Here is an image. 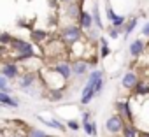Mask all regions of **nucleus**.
Returning a JSON list of instances; mask_svg holds the SVG:
<instances>
[{
	"instance_id": "2eb2a0df",
	"label": "nucleus",
	"mask_w": 149,
	"mask_h": 137,
	"mask_svg": "<svg viewBox=\"0 0 149 137\" xmlns=\"http://www.w3.org/2000/svg\"><path fill=\"white\" fill-rule=\"evenodd\" d=\"M133 93L135 95H142V97H146V95H149V79H142V81H139L137 85H135V88H133Z\"/></svg>"
},
{
	"instance_id": "a211bd4d",
	"label": "nucleus",
	"mask_w": 149,
	"mask_h": 137,
	"mask_svg": "<svg viewBox=\"0 0 149 137\" xmlns=\"http://www.w3.org/2000/svg\"><path fill=\"white\" fill-rule=\"evenodd\" d=\"M33 83H35V74H32V72L25 74V76L19 79V86H21L23 90H28V88H30Z\"/></svg>"
},
{
	"instance_id": "1a4fd4ad",
	"label": "nucleus",
	"mask_w": 149,
	"mask_h": 137,
	"mask_svg": "<svg viewBox=\"0 0 149 137\" xmlns=\"http://www.w3.org/2000/svg\"><path fill=\"white\" fill-rule=\"evenodd\" d=\"M54 72L67 83V81L70 79V76H72L70 63H68V62H60V63H56V65H54Z\"/></svg>"
},
{
	"instance_id": "e433bc0d",
	"label": "nucleus",
	"mask_w": 149,
	"mask_h": 137,
	"mask_svg": "<svg viewBox=\"0 0 149 137\" xmlns=\"http://www.w3.org/2000/svg\"><path fill=\"white\" fill-rule=\"evenodd\" d=\"M0 35H2V30H0Z\"/></svg>"
},
{
	"instance_id": "9b49d317",
	"label": "nucleus",
	"mask_w": 149,
	"mask_h": 137,
	"mask_svg": "<svg viewBox=\"0 0 149 137\" xmlns=\"http://www.w3.org/2000/svg\"><path fill=\"white\" fill-rule=\"evenodd\" d=\"M137 83H139V78H137V74H135L133 71H128V72L123 76V79H121V85H123V88H126V90H133Z\"/></svg>"
},
{
	"instance_id": "2f4dec72",
	"label": "nucleus",
	"mask_w": 149,
	"mask_h": 137,
	"mask_svg": "<svg viewBox=\"0 0 149 137\" xmlns=\"http://www.w3.org/2000/svg\"><path fill=\"white\" fill-rule=\"evenodd\" d=\"M6 51H7V48H6V46H0V55H4Z\"/></svg>"
},
{
	"instance_id": "412c9836",
	"label": "nucleus",
	"mask_w": 149,
	"mask_h": 137,
	"mask_svg": "<svg viewBox=\"0 0 149 137\" xmlns=\"http://www.w3.org/2000/svg\"><path fill=\"white\" fill-rule=\"evenodd\" d=\"M91 18H93V23H97L98 30H102V28H104V25H102V20H100V13H98V6H97V4L93 6V13H91Z\"/></svg>"
},
{
	"instance_id": "393cba45",
	"label": "nucleus",
	"mask_w": 149,
	"mask_h": 137,
	"mask_svg": "<svg viewBox=\"0 0 149 137\" xmlns=\"http://www.w3.org/2000/svg\"><path fill=\"white\" fill-rule=\"evenodd\" d=\"M11 41H13V37H11L7 32H2V35H0V44H2V46H6V48H9Z\"/></svg>"
},
{
	"instance_id": "4468645a",
	"label": "nucleus",
	"mask_w": 149,
	"mask_h": 137,
	"mask_svg": "<svg viewBox=\"0 0 149 137\" xmlns=\"http://www.w3.org/2000/svg\"><path fill=\"white\" fill-rule=\"evenodd\" d=\"M0 106H6V107H11V109H18L19 107V100L13 99L7 93H0Z\"/></svg>"
},
{
	"instance_id": "bb28decb",
	"label": "nucleus",
	"mask_w": 149,
	"mask_h": 137,
	"mask_svg": "<svg viewBox=\"0 0 149 137\" xmlns=\"http://www.w3.org/2000/svg\"><path fill=\"white\" fill-rule=\"evenodd\" d=\"M49 95H51V99H53V100H60V99L63 97V92L56 88V90H49Z\"/></svg>"
},
{
	"instance_id": "c9c22d12",
	"label": "nucleus",
	"mask_w": 149,
	"mask_h": 137,
	"mask_svg": "<svg viewBox=\"0 0 149 137\" xmlns=\"http://www.w3.org/2000/svg\"><path fill=\"white\" fill-rule=\"evenodd\" d=\"M83 2H84V0H79V4H81V6H83Z\"/></svg>"
},
{
	"instance_id": "cd10ccee",
	"label": "nucleus",
	"mask_w": 149,
	"mask_h": 137,
	"mask_svg": "<svg viewBox=\"0 0 149 137\" xmlns=\"http://www.w3.org/2000/svg\"><path fill=\"white\" fill-rule=\"evenodd\" d=\"M105 13H107V18H109V21H112V20H114V18L118 16V14H116V13L112 11V7H111V6H107V9H105Z\"/></svg>"
},
{
	"instance_id": "5701e85b",
	"label": "nucleus",
	"mask_w": 149,
	"mask_h": 137,
	"mask_svg": "<svg viewBox=\"0 0 149 137\" xmlns=\"http://www.w3.org/2000/svg\"><path fill=\"white\" fill-rule=\"evenodd\" d=\"M137 23H139V20H137V18H132V20H130V23H128V25H126V28H125V37H128V35L135 30Z\"/></svg>"
},
{
	"instance_id": "0eeeda50",
	"label": "nucleus",
	"mask_w": 149,
	"mask_h": 137,
	"mask_svg": "<svg viewBox=\"0 0 149 137\" xmlns=\"http://www.w3.org/2000/svg\"><path fill=\"white\" fill-rule=\"evenodd\" d=\"M0 76H4L7 81H9V79H16V78L19 76V68H18V65H16L14 62L4 63L2 71H0Z\"/></svg>"
},
{
	"instance_id": "423d86ee",
	"label": "nucleus",
	"mask_w": 149,
	"mask_h": 137,
	"mask_svg": "<svg viewBox=\"0 0 149 137\" xmlns=\"http://www.w3.org/2000/svg\"><path fill=\"white\" fill-rule=\"evenodd\" d=\"M88 67H90V63L86 60H74L70 63V71H72V74L76 78H83L88 72Z\"/></svg>"
},
{
	"instance_id": "a878e982",
	"label": "nucleus",
	"mask_w": 149,
	"mask_h": 137,
	"mask_svg": "<svg viewBox=\"0 0 149 137\" xmlns=\"http://www.w3.org/2000/svg\"><path fill=\"white\" fill-rule=\"evenodd\" d=\"M102 90H104V76H100V78L97 79V83H95V97L100 95Z\"/></svg>"
},
{
	"instance_id": "9d476101",
	"label": "nucleus",
	"mask_w": 149,
	"mask_h": 137,
	"mask_svg": "<svg viewBox=\"0 0 149 137\" xmlns=\"http://www.w3.org/2000/svg\"><path fill=\"white\" fill-rule=\"evenodd\" d=\"M81 11H83V6L79 2H74V0H72L70 4H67V9H65L67 18H70V20H79Z\"/></svg>"
},
{
	"instance_id": "f704fd0d",
	"label": "nucleus",
	"mask_w": 149,
	"mask_h": 137,
	"mask_svg": "<svg viewBox=\"0 0 149 137\" xmlns=\"http://www.w3.org/2000/svg\"><path fill=\"white\" fill-rule=\"evenodd\" d=\"M0 137H4V128H0Z\"/></svg>"
},
{
	"instance_id": "4be33fe9",
	"label": "nucleus",
	"mask_w": 149,
	"mask_h": 137,
	"mask_svg": "<svg viewBox=\"0 0 149 137\" xmlns=\"http://www.w3.org/2000/svg\"><path fill=\"white\" fill-rule=\"evenodd\" d=\"M125 23H126V16H119V14H118V16L111 21V25H112L114 28H121Z\"/></svg>"
},
{
	"instance_id": "72a5a7b5",
	"label": "nucleus",
	"mask_w": 149,
	"mask_h": 137,
	"mask_svg": "<svg viewBox=\"0 0 149 137\" xmlns=\"http://www.w3.org/2000/svg\"><path fill=\"white\" fill-rule=\"evenodd\" d=\"M61 2H63V4L67 6V4H70V2H72V0H61Z\"/></svg>"
},
{
	"instance_id": "f257e3e1",
	"label": "nucleus",
	"mask_w": 149,
	"mask_h": 137,
	"mask_svg": "<svg viewBox=\"0 0 149 137\" xmlns=\"http://www.w3.org/2000/svg\"><path fill=\"white\" fill-rule=\"evenodd\" d=\"M100 76H104L102 71H93V72H90L88 81H86V85H84V88H83V93H81V104L86 106V104H90V102L93 100V97H95V83H97V79H98Z\"/></svg>"
},
{
	"instance_id": "39448f33",
	"label": "nucleus",
	"mask_w": 149,
	"mask_h": 137,
	"mask_svg": "<svg viewBox=\"0 0 149 137\" xmlns=\"http://www.w3.org/2000/svg\"><path fill=\"white\" fill-rule=\"evenodd\" d=\"M116 114H119L121 118L126 120V123H133V113H132V107H130V102L128 100H118L116 102Z\"/></svg>"
},
{
	"instance_id": "6ab92c4d",
	"label": "nucleus",
	"mask_w": 149,
	"mask_h": 137,
	"mask_svg": "<svg viewBox=\"0 0 149 137\" xmlns=\"http://www.w3.org/2000/svg\"><path fill=\"white\" fill-rule=\"evenodd\" d=\"M30 35H32V39L35 42H42V41H46L47 32H44V30H30Z\"/></svg>"
},
{
	"instance_id": "c756f323",
	"label": "nucleus",
	"mask_w": 149,
	"mask_h": 137,
	"mask_svg": "<svg viewBox=\"0 0 149 137\" xmlns=\"http://www.w3.org/2000/svg\"><path fill=\"white\" fill-rule=\"evenodd\" d=\"M67 128H70V130H79V123L77 121H67Z\"/></svg>"
},
{
	"instance_id": "f03ea898",
	"label": "nucleus",
	"mask_w": 149,
	"mask_h": 137,
	"mask_svg": "<svg viewBox=\"0 0 149 137\" xmlns=\"http://www.w3.org/2000/svg\"><path fill=\"white\" fill-rule=\"evenodd\" d=\"M81 37H83V30H81L79 27H76V25H67V27L61 30V39H63V42L68 44V46L79 42Z\"/></svg>"
},
{
	"instance_id": "7c9ffc66",
	"label": "nucleus",
	"mask_w": 149,
	"mask_h": 137,
	"mask_svg": "<svg viewBox=\"0 0 149 137\" xmlns=\"http://www.w3.org/2000/svg\"><path fill=\"white\" fill-rule=\"evenodd\" d=\"M142 35L149 39V23H146V25H144V28H142Z\"/></svg>"
},
{
	"instance_id": "f3484780",
	"label": "nucleus",
	"mask_w": 149,
	"mask_h": 137,
	"mask_svg": "<svg viewBox=\"0 0 149 137\" xmlns=\"http://www.w3.org/2000/svg\"><path fill=\"white\" fill-rule=\"evenodd\" d=\"M37 120L39 121H42L44 125H47V127H53V128H56V130H61V132H65V125L63 123H60L58 120H46V118H42V116H37Z\"/></svg>"
},
{
	"instance_id": "aec40b11",
	"label": "nucleus",
	"mask_w": 149,
	"mask_h": 137,
	"mask_svg": "<svg viewBox=\"0 0 149 137\" xmlns=\"http://www.w3.org/2000/svg\"><path fill=\"white\" fill-rule=\"evenodd\" d=\"M111 55V48L107 44V39H100V58H107Z\"/></svg>"
},
{
	"instance_id": "473e14b6",
	"label": "nucleus",
	"mask_w": 149,
	"mask_h": 137,
	"mask_svg": "<svg viewBox=\"0 0 149 137\" xmlns=\"http://www.w3.org/2000/svg\"><path fill=\"white\" fill-rule=\"evenodd\" d=\"M139 137H149V132H140V135Z\"/></svg>"
},
{
	"instance_id": "c85d7f7f",
	"label": "nucleus",
	"mask_w": 149,
	"mask_h": 137,
	"mask_svg": "<svg viewBox=\"0 0 149 137\" xmlns=\"http://www.w3.org/2000/svg\"><path fill=\"white\" fill-rule=\"evenodd\" d=\"M119 32H121L119 28H114V27H112V28L109 30V37H111V39H118V37H119Z\"/></svg>"
},
{
	"instance_id": "dca6fc26",
	"label": "nucleus",
	"mask_w": 149,
	"mask_h": 137,
	"mask_svg": "<svg viewBox=\"0 0 149 137\" xmlns=\"http://www.w3.org/2000/svg\"><path fill=\"white\" fill-rule=\"evenodd\" d=\"M121 134H123V137H139V135H140V130H139L133 123H125Z\"/></svg>"
},
{
	"instance_id": "7ed1b4c3",
	"label": "nucleus",
	"mask_w": 149,
	"mask_h": 137,
	"mask_svg": "<svg viewBox=\"0 0 149 137\" xmlns=\"http://www.w3.org/2000/svg\"><path fill=\"white\" fill-rule=\"evenodd\" d=\"M9 48H11L13 51H16L18 55H30V56H35V53H33V46H32L30 42L23 41V39H16V37H13Z\"/></svg>"
},
{
	"instance_id": "6e6552de",
	"label": "nucleus",
	"mask_w": 149,
	"mask_h": 137,
	"mask_svg": "<svg viewBox=\"0 0 149 137\" xmlns=\"http://www.w3.org/2000/svg\"><path fill=\"white\" fill-rule=\"evenodd\" d=\"M83 128L88 135L97 137V121L91 120V113H83Z\"/></svg>"
},
{
	"instance_id": "f8f14e48",
	"label": "nucleus",
	"mask_w": 149,
	"mask_h": 137,
	"mask_svg": "<svg viewBox=\"0 0 149 137\" xmlns=\"http://www.w3.org/2000/svg\"><path fill=\"white\" fill-rule=\"evenodd\" d=\"M79 28L81 30H86V28H91V25H93V18H91V14L88 13V11H81V14H79Z\"/></svg>"
},
{
	"instance_id": "b1692460",
	"label": "nucleus",
	"mask_w": 149,
	"mask_h": 137,
	"mask_svg": "<svg viewBox=\"0 0 149 137\" xmlns=\"http://www.w3.org/2000/svg\"><path fill=\"white\" fill-rule=\"evenodd\" d=\"M28 137H49L44 130H39V128H28Z\"/></svg>"
},
{
	"instance_id": "20e7f679",
	"label": "nucleus",
	"mask_w": 149,
	"mask_h": 137,
	"mask_svg": "<svg viewBox=\"0 0 149 137\" xmlns=\"http://www.w3.org/2000/svg\"><path fill=\"white\" fill-rule=\"evenodd\" d=\"M123 127H125V121H123V118H121L119 114H112V116H109L107 121H105V130H107L109 134H112V135L119 134V132L123 130Z\"/></svg>"
},
{
	"instance_id": "ddd939ff",
	"label": "nucleus",
	"mask_w": 149,
	"mask_h": 137,
	"mask_svg": "<svg viewBox=\"0 0 149 137\" xmlns=\"http://www.w3.org/2000/svg\"><path fill=\"white\" fill-rule=\"evenodd\" d=\"M144 49H146V44H144V41L142 39H137V41H133L132 44H130V48H128V51H130V55L132 56H140L142 53H144Z\"/></svg>"
}]
</instances>
